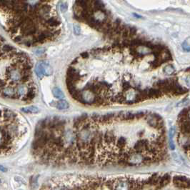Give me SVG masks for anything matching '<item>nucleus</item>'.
Masks as SVG:
<instances>
[{"mask_svg":"<svg viewBox=\"0 0 190 190\" xmlns=\"http://www.w3.org/2000/svg\"><path fill=\"white\" fill-rule=\"evenodd\" d=\"M52 93H53L54 96L57 98V99H59L60 100H62V99H64V93L62 92L61 89L58 88V87H54L53 90H52Z\"/></svg>","mask_w":190,"mask_h":190,"instance_id":"11","label":"nucleus"},{"mask_svg":"<svg viewBox=\"0 0 190 190\" xmlns=\"http://www.w3.org/2000/svg\"><path fill=\"white\" fill-rule=\"evenodd\" d=\"M14 41L16 43H23V41H24V39H23L22 36H17L16 37H14Z\"/></svg>","mask_w":190,"mask_h":190,"instance_id":"14","label":"nucleus"},{"mask_svg":"<svg viewBox=\"0 0 190 190\" xmlns=\"http://www.w3.org/2000/svg\"><path fill=\"white\" fill-rule=\"evenodd\" d=\"M2 115V112H1V110H0V116Z\"/></svg>","mask_w":190,"mask_h":190,"instance_id":"18","label":"nucleus"},{"mask_svg":"<svg viewBox=\"0 0 190 190\" xmlns=\"http://www.w3.org/2000/svg\"><path fill=\"white\" fill-rule=\"evenodd\" d=\"M143 185V181L128 177L112 179L106 183V187L110 190H139Z\"/></svg>","mask_w":190,"mask_h":190,"instance_id":"1","label":"nucleus"},{"mask_svg":"<svg viewBox=\"0 0 190 190\" xmlns=\"http://www.w3.org/2000/svg\"><path fill=\"white\" fill-rule=\"evenodd\" d=\"M0 183H1V179H0Z\"/></svg>","mask_w":190,"mask_h":190,"instance_id":"19","label":"nucleus"},{"mask_svg":"<svg viewBox=\"0 0 190 190\" xmlns=\"http://www.w3.org/2000/svg\"><path fill=\"white\" fill-rule=\"evenodd\" d=\"M35 72L37 77L41 79L45 75H51L52 74V68L46 62H39L35 68Z\"/></svg>","mask_w":190,"mask_h":190,"instance_id":"2","label":"nucleus"},{"mask_svg":"<svg viewBox=\"0 0 190 190\" xmlns=\"http://www.w3.org/2000/svg\"><path fill=\"white\" fill-rule=\"evenodd\" d=\"M74 33L76 34H80V27H79L78 24H74Z\"/></svg>","mask_w":190,"mask_h":190,"instance_id":"15","label":"nucleus"},{"mask_svg":"<svg viewBox=\"0 0 190 190\" xmlns=\"http://www.w3.org/2000/svg\"><path fill=\"white\" fill-rule=\"evenodd\" d=\"M171 179V177L169 174H165L164 175L162 178L159 179V180L156 183V185H158L159 188H162L164 187H165L166 185H167L169 183H170Z\"/></svg>","mask_w":190,"mask_h":190,"instance_id":"6","label":"nucleus"},{"mask_svg":"<svg viewBox=\"0 0 190 190\" xmlns=\"http://www.w3.org/2000/svg\"><path fill=\"white\" fill-rule=\"evenodd\" d=\"M173 183L179 189H189V180L184 176H176L173 178Z\"/></svg>","mask_w":190,"mask_h":190,"instance_id":"3","label":"nucleus"},{"mask_svg":"<svg viewBox=\"0 0 190 190\" xmlns=\"http://www.w3.org/2000/svg\"><path fill=\"white\" fill-rule=\"evenodd\" d=\"M22 111L25 112V113H30V114H35L38 113L39 112V109L38 107L35 106H27V107H24L22 109Z\"/></svg>","mask_w":190,"mask_h":190,"instance_id":"9","label":"nucleus"},{"mask_svg":"<svg viewBox=\"0 0 190 190\" xmlns=\"http://www.w3.org/2000/svg\"><path fill=\"white\" fill-rule=\"evenodd\" d=\"M27 93V88L26 87H25V85L21 84L19 85V86L16 87V96H19V97H25Z\"/></svg>","mask_w":190,"mask_h":190,"instance_id":"7","label":"nucleus"},{"mask_svg":"<svg viewBox=\"0 0 190 190\" xmlns=\"http://www.w3.org/2000/svg\"><path fill=\"white\" fill-rule=\"evenodd\" d=\"M7 78L11 79L12 81H19L21 80L22 78V74H21V72H20L16 68H12L11 70L9 73V74L7 75Z\"/></svg>","mask_w":190,"mask_h":190,"instance_id":"4","label":"nucleus"},{"mask_svg":"<svg viewBox=\"0 0 190 190\" xmlns=\"http://www.w3.org/2000/svg\"><path fill=\"white\" fill-rule=\"evenodd\" d=\"M174 72V68L172 64H169L167 66H166L165 68L164 69V72L166 73V74H172Z\"/></svg>","mask_w":190,"mask_h":190,"instance_id":"13","label":"nucleus"},{"mask_svg":"<svg viewBox=\"0 0 190 190\" xmlns=\"http://www.w3.org/2000/svg\"><path fill=\"white\" fill-rule=\"evenodd\" d=\"M66 9H67V5H66L65 6H64V5H61V9H62V11H63V12L66 11Z\"/></svg>","mask_w":190,"mask_h":190,"instance_id":"17","label":"nucleus"},{"mask_svg":"<svg viewBox=\"0 0 190 190\" xmlns=\"http://www.w3.org/2000/svg\"><path fill=\"white\" fill-rule=\"evenodd\" d=\"M4 117H5V120L7 121H13L14 120H16V115L13 112L7 109L5 110V112H4Z\"/></svg>","mask_w":190,"mask_h":190,"instance_id":"8","label":"nucleus"},{"mask_svg":"<svg viewBox=\"0 0 190 190\" xmlns=\"http://www.w3.org/2000/svg\"><path fill=\"white\" fill-rule=\"evenodd\" d=\"M15 50L16 49H14L13 47H12V46L9 45H4L2 47V52H5V53L6 52V53L9 54L10 53V52L15 51Z\"/></svg>","mask_w":190,"mask_h":190,"instance_id":"12","label":"nucleus"},{"mask_svg":"<svg viewBox=\"0 0 190 190\" xmlns=\"http://www.w3.org/2000/svg\"><path fill=\"white\" fill-rule=\"evenodd\" d=\"M3 93L5 96H7L8 97H12L16 96V91H14V88H12L11 87H7L4 88L3 89Z\"/></svg>","mask_w":190,"mask_h":190,"instance_id":"10","label":"nucleus"},{"mask_svg":"<svg viewBox=\"0 0 190 190\" xmlns=\"http://www.w3.org/2000/svg\"><path fill=\"white\" fill-rule=\"evenodd\" d=\"M51 105L59 109H66L70 106V104L65 100H59L58 102H54V103L51 104Z\"/></svg>","mask_w":190,"mask_h":190,"instance_id":"5","label":"nucleus"},{"mask_svg":"<svg viewBox=\"0 0 190 190\" xmlns=\"http://www.w3.org/2000/svg\"><path fill=\"white\" fill-rule=\"evenodd\" d=\"M0 171L1 172H5L7 171V169L5 167H3L2 165H0Z\"/></svg>","mask_w":190,"mask_h":190,"instance_id":"16","label":"nucleus"}]
</instances>
